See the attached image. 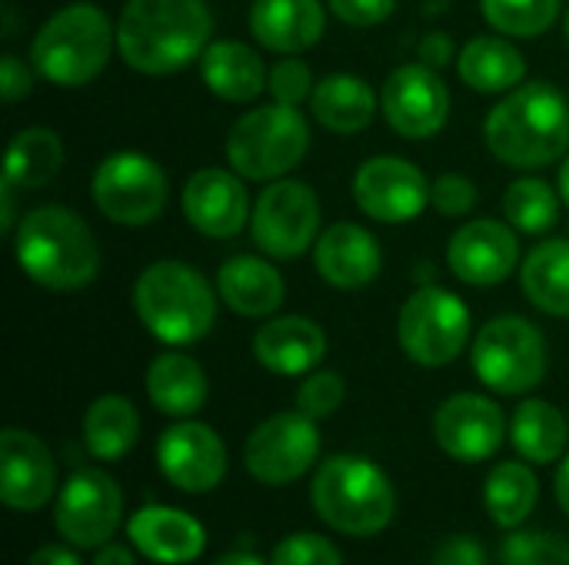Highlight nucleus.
<instances>
[{
	"label": "nucleus",
	"instance_id": "f257e3e1",
	"mask_svg": "<svg viewBox=\"0 0 569 565\" xmlns=\"http://www.w3.org/2000/svg\"><path fill=\"white\" fill-rule=\"evenodd\" d=\"M207 0H127L117 17L120 60L147 77L190 67L213 43Z\"/></svg>",
	"mask_w": 569,
	"mask_h": 565
},
{
	"label": "nucleus",
	"instance_id": "f03ea898",
	"mask_svg": "<svg viewBox=\"0 0 569 565\" xmlns=\"http://www.w3.org/2000/svg\"><path fill=\"white\" fill-rule=\"evenodd\" d=\"M490 153L513 170H540L569 153V100L550 80H530L503 93L483 120Z\"/></svg>",
	"mask_w": 569,
	"mask_h": 565
},
{
	"label": "nucleus",
	"instance_id": "7ed1b4c3",
	"mask_svg": "<svg viewBox=\"0 0 569 565\" xmlns=\"http://www.w3.org/2000/svg\"><path fill=\"white\" fill-rule=\"evenodd\" d=\"M13 256L27 280L50 293H73L100 273V243L90 223L60 203L23 213L13 226Z\"/></svg>",
	"mask_w": 569,
	"mask_h": 565
},
{
	"label": "nucleus",
	"instance_id": "20e7f679",
	"mask_svg": "<svg viewBox=\"0 0 569 565\" xmlns=\"http://www.w3.org/2000/svg\"><path fill=\"white\" fill-rule=\"evenodd\" d=\"M220 293L183 260H157L140 270L133 283V310L147 333L167 346H190L217 323Z\"/></svg>",
	"mask_w": 569,
	"mask_h": 565
},
{
	"label": "nucleus",
	"instance_id": "39448f33",
	"mask_svg": "<svg viewBox=\"0 0 569 565\" xmlns=\"http://www.w3.org/2000/svg\"><path fill=\"white\" fill-rule=\"evenodd\" d=\"M117 50V23L103 7L80 0L50 13L30 40V67L53 87L93 83Z\"/></svg>",
	"mask_w": 569,
	"mask_h": 565
},
{
	"label": "nucleus",
	"instance_id": "423d86ee",
	"mask_svg": "<svg viewBox=\"0 0 569 565\" xmlns=\"http://www.w3.org/2000/svg\"><path fill=\"white\" fill-rule=\"evenodd\" d=\"M313 513L343 536H377L397 516V490L390 476L363 456H330L310 483Z\"/></svg>",
	"mask_w": 569,
	"mask_h": 565
},
{
	"label": "nucleus",
	"instance_id": "0eeeda50",
	"mask_svg": "<svg viewBox=\"0 0 569 565\" xmlns=\"http://www.w3.org/2000/svg\"><path fill=\"white\" fill-rule=\"evenodd\" d=\"M227 163L243 180L273 183L290 176L310 150V123L300 107L263 103L247 110L227 133Z\"/></svg>",
	"mask_w": 569,
	"mask_h": 565
},
{
	"label": "nucleus",
	"instance_id": "6e6552de",
	"mask_svg": "<svg viewBox=\"0 0 569 565\" xmlns=\"http://www.w3.org/2000/svg\"><path fill=\"white\" fill-rule=\"evenodd\" d=\"M470 363L487 390L500 396H523L547 376V336L527 316H493L473 336Z\"/></svg>",
	"mask_w": 569,
	"mask_h": 565
},
{
	"label": "nucleus",
	"instance_id": "1a4fd4ad",
	"mask_svg": "<svg viewBox=\"0 0 569 565\" xmlns=\"http://www.w3.org/2000/svg\"><path fill=\"white\" fill-rule=\"evenodd\" d=\"M470 333H473L470 306L457 293L433 283L413 290L397 316L400 350L417 366L427 370L450 366L467 350Z\"/></svg>",
	"mask_w": 569,
	"mask_h": 565
},
{
	"label": "nucleus",
	"instance_id": "9d476101",
	"mask_svg": "<svg viewBox=\"0 0 569 565\" xmlns=\"http://www.w3.org/2000/svg\"><path fill=\"white\" fill-rule=\"evenodd\" d=\"M90 196L100 216L117 226H150L170 200V180L163 167L137 150L110 153L97 163Z\"/></svg>",
	"mask_w": 569,
	"mask_h": 565
},
{
	"label": "nucleus",
	"instance_id": "9b49d317",
	"mask_svg": "<svg viewBox=\"0 0 569 565\" xmlns=\"http://www.w3.org/2000/svg\"><path fill=\"white\" fill-rule=\"evenodd\" d=\"M320 200L310 183L283 176L267 183L253 200L250 233L260 253L270 260H297L313 250L320 236Z\"/></svg>",
	"mask_w": 569,
	"mask_h": 565
},
{
	"label": "nucleus",
	"instance_id": "f8f14e48",
	"mask_svg": "<svg viewBox=\"0 0 569 565\" xmlns=\"http://www.w3.org/2000/svg\"><path fill=\"white\" fill-rule=\"evenodd\" d=\"M120 519H123V493L117 480L90 466L73 470L53 506L57 533L73 549H100L117 533Z\"/></svg>",
	"mask_w": 569,
	"mask_h": 565
},
{
	"label": "nucleus",
	"instance_id": "ddd939ff",
	"mask_svg": "<svg viewBox=\"0 0 569 565\" xmlns=\"http://www.w3.org/2000/svg\"><path fill=\"white\" fill-rule=\"evenodd\" d=\"M317 456H320L317 420L303 416L300 410L263 420L243 446L247 473L263 486H287L300 480L307 470H313Z\"/></svg>",
	"mask_w": 569,
	"mask_h": 565
},
{
	"label": "nucleus",
	"instance_id": "4468645a",
	"mask_svg": "<svg viewBox=\"0 0 569 565\" xmlns=\"http://www.w3.org/2000/svg\"><path fill=\"white\" fill-rule=\"evenodd\" d=\"M380 113L393 133L407 140H430L450 120V90L440 70L427 63H400L380 90Z\"/></svg>",
	"mask_w": 569,
	"mask_h": 565
},
{
	"label": "nucleus",
	"instance_id": "2eb2a0df",
	"mask_svg": "<svg viewBox=\"0 0 569 565\" xmlns=\"http://www.w3.org/2000/svg\"><path fill=\"white\" fill-rule=\"evenodd\" d=\"M353 200L373 223H413L430 203V180L403 157H370L353 173Z\"/></svg>",
	"mask_w": 569,
	"mask_h": 565
},
{
	"label": "nucleus",
	"instance_id": "dca6fc26",
	"mask_svg": "<svg viewBox=\"0 0 569 565\" xmlns=\"http://www.w3.org/2000/svg\"><path fill=\"white\" fill-rule=\"evenodd\" d=\"M157 466L180 493H210L227 476V446L207 423L180 420L157 440Z\"/></svg>",
	"mask_w": 569,
	"mask_h": 565
},
{
	"label": "nucleus",
	"instance_id": "f3484780",
	"mask_svg": "<svg viewBox=\"0 0 569 565\" xmlns=\"http://www.w3.org/2000/svg\"><path fill=\"white\" fill-rule=\"evenodd\" d=\"M437 446L460 463H483L500 453L507 440L503 410L480 393H457L440 403L433 416Z\"/></svg>",
	"mask_w": 569,
	"mask_h": 565
},
{
	"label": "nucleus",
	"instance_id": "a211bd4d",
	"mask_svg": "<svg viewBox=\"0 0 569 565\" xmlns=\"http://www.w3.org/2000/svg\"><path fill=\"white\" fill-rule=\"evenodd\" d=\"M187 223L207 240H233L253 213L243 176L223 167H203L190 173L180 193Z\"/></svg>",
	"mask_w": 569,
	"mask_h": 565
},
{
	"label": "nucleus",
	"instance_id": "6ab92c4d",
	"mask_svg": "<svg viewBox=\"0 0 569 565\" xmlns=\"http://www.w3.org/2000/svg\"><path fill=\"white\" fill-rule=\"evenodd\" d=\"M520 263V240L507 220H467L447 243V266L467 286H497Z\"/></svg>",
	"mask_w": 569,
	"mask_h": 565
},
{
	"label": "nucleus",
	"instance_id": "aec40b11",
	"mask_svg": "<svg viewBox=\"0 0 569 565\" xmlns=\"http://www.w3.org/2000/svg\"><path fill=\"white\" fill-rule=\"evenodd\" d=\"M57 463L40 436L20 426L0 433V500L7 509L37 513L53 500Z\"/></svg>",
	"mask_w": 569,
	"mask_h": 565
},
{
	"label": "nucleus",
	"instance_id": "412c9836",
	"mask_svg": "<svg viewBox=\"0 0 569 565\" xmlns=\"http://www.w3.org/2000/svg\"><path fill=\"white\" fill-rule=\"evenodd\" d=\"M313 270L333 290H363L383 270L380 240L360 223H333L313 243Z\"/></svg>",
	"mask_w": 569,
	"mask_h": 565
},
{
	"label": "nucleus",
	"instance_id": "4be33fe9",
	"mask_svg": "<svg viewBox=\"0 0 569 565\" xmlns=\"http://www.w3.org/2000/svg\"><path fill=\"white\" fill-rule=\"evenodd\" d=\"M253 356L273 376H307L327 356V333L310 316H270L253 333Z\"/></svg>",
	"mask_w": 569,
	"mask_h": 565
},
{
	"label": "nucleus",
	"instance_id": "5701e85b",
	"mask_svg": "<svg viewBox=\"0 0 569 565\" xmlns=\"http://www.w3.org/2000/svg\"><path fill=\"white\" fill-rule=\"evenodd\" d=\"M127 536L140 556L160 565H187L203 556V526L173 506H143L127 523Z\"/></svg>",
	"mask_w": 569,
	"mask_h": 565
},
{
	"label": "nucleus",
	"instance_id": "b1692460",
	"mask_svg": "<svg viewBox=\"0 0 569 565\" xmlns=\"http://www.w3.org/2000/svg\"><path fill=\"white\" fill-rule=\"evenodd\" d=\"M327 10L320 0H253L250 3V33L263 50L273 53H303L323 40Z\"/></svg>",
	"mask_w": 569,
	"mask_h": 565
},
{
	"label": "nucleus",
	"instance_id": "393cba45",
	"mask_svg": "<svg viewBox=\"0 0 569 565\" xmlns=\"http://www.w3.org/2000/svg\"><path fill=\"white\" fill-rule=\"evenodd\" d=\"M217 293L237 316L270 320L287 296V283L270 260L240 253L217 270Z\"/></svg>",
	"mask_w": 569,
	"mask_h": 565
},
{
	"label": "nucleus",
	"instance_id": "a878e982",
	"mask_svg": "<svg viewBox=\"0 0 569 565\" xmlns=\"http://www.w3.org/2000/svg\"><path fill=\"white\" fill-rule=\"evenodd\" d=\"M203 87L227 103H253L270 80L263 57L240 40H213L200 57Z\"/></svg>",
	"mask_w": 569,
	"mask_h": 565
},
{
	"label": "nucleus",
	"instance_id": "bb28decb",
	"mask_svg": "<svg viewBox=\"0 0 569 565\" xmlns=\"http://www.w3.org/2000/svg\"><path fill=\"white\" fill-rule=\"evenodd\" d=\"M377 110H380V97L357 73H327L323 80H317L310 97L313 120L337 137L363 133L373 123Z\"/></svg>",
	"mask_w": 569,
	"mask_h": 565
},
{
	"label": "nucleus",
	"instance_id": "cd10ccee",
	"mask_svg": "<svg viewBox=\"0 0 569 565\" xmlns=\"http://www.w3.org/2000/svg\"><path fill=\"white\" fill-rule=\"evenodd\" d=\"M147 396H150L153 410H160L163 416L190 420L193 413H200L207 406L210 380L193 356L170 350V353H160L150 360Z\"/></svg>",
	"mask_w": 569,
	"mask_h": 565
},
{
	"label": "nucleus",
	"instance_id": "c85d7f7f",
	"mask_svg": "<svg viewBox=\"0 0 569 565\" xmlns=\"http://www.w3.org/2000/svg\"><path fill=\"white\" fill-rule=\"evenodd\" d=\"M460 80L477 93H510L527 80V57L503 33H480L457 53Z\"/></svg>",
	"mask_w": 569,
	"mask_h": 565
},
{
	"label": "nucleus",
	"instance_id": "c756f323",
	"mask_svg": "<svg viewBox=\"0 0 569 565\" xmlns=\"http://www.w3.org/2000/svg\"><path fill=\"white\" fill-rule=\"evenodd\" d=\"M523 296L547 316L569 320V240H543L520 263Z\"/></svg>",
	"mask_w": 569,
	"mask_h": 565
},
{
	"label": "nucleus",
	"instance_id": "7c9ffc66",
	"mask_svg": "<svg viewBox=\"0 0 569 565\" xmlns=\"http://www.w3.org/2000/svg\"><path fill=\"white\" fill-rule=\"evenodd\" d=\"M140 440V416L137 406L120 393L97 396L83 413V446L100 463L123 460Z\"/></svg>",
	"mask_w": 569,
	"mask_h": 565
},
{
	"label": "nucleus",
	"instance_id": "2f4dec72",
	"mask_svg": "<svg viewBox=\"0 0 569 565\" xmlns=\"http://www.w3.org/2000/svg\"><path fill=\"white\" fill-rule=\"evenodd\" d=\"M63 170V140L50 127H27L20 130L3 157V180L20 190L33 193L53 183V176Z\"/></svg>",
	"mask_w": 569,
	"mask_h": 565
},
{
	"label": "nucleus",
	"instance_id": "473e14b6",
	"mask_svg": "<svg viewBox=\"0 0 569 565\" xmlns=\"http://www.w3.org/2000/svg\"><path fill=\"white\" fill-rule=\"evenodd\" d=\"M510 443L527 463L550 466L567 453V416L547 400H523L510 420Z\"/></svg>",
	"mask_w": 569,
	"mask_h": 565
},
{
	"label": "nucleus",
	"instance_id": "72a5a7b5",
	"mask_svg": "<svg viewBox=\"0 0 569 565\" xmlns=\"http://www.w3.org/2000/svg\"><path fill=\"white\" fill-rule=\"evenodd\" d=\"M540 500V483L527 463H500L483 483V506L503 529H517L530 519Z\"/></svg>",
	"mask_w": 569,
	"mask_h": 565
},
{
	"label": "nucleus",
	"instance_id": "f704fd0d",
	"mask_svg": "<svg viewBox=\"0 0 569 565\" xmlns=\"http://www.w3.org/2000/svg\"><path fill=\"white\" fill-rule=\"evenodd\" d=\"M560 193L540 176H520L503 193V216L517 233H547L560 220Z\"/></svg>",
	"mask_w": 569,
	"mask_h": 565
},
{
	"label": "nucleus",
	"instance_id": "c9c22d12",
	"mask_svg": "<svg viewBox=\"0 0 569 565\" xmlns=\"http://www.w3.org/2000/svg\"><path fill=\"white\" fill-rule=\"evenodd\" d=\"M560 3L563 0H480V10L497 33L510 40H533L557 23Z\"/></svg>",
	"mask_w": 569,
	"mask_h": 565
},
{
	"label": "nucleus",
	"instance_id": "e433bc0d",
	"mask_svg": "<svg viewBox=\"0 0 569 565\" xmlns=\"http://www.w3.org/2000/svg\"><path fill=\"white\" fill-rule=\"evenodd\" d=\"M503 565H569V539L557 533L520 529L503 539L500 546Z\"/></svg>",
	"mask_w": 569,
	"mask_h": 565
},
{
	"label": "nucleus",
	"instance_id": "4c0bfd02",
	"mask_svg": "<svg viewBox=\"0 0 569 565\" xmlns=\"http://www.w3.org/2000/svg\"><path fill=\"white\" fill-rule=\"evenodd\" d=\"M343 400H347V383L333 370H313V373H307V380L297 390V410L303 416L317 420V423L327 420V416H333L343 406Z\"/></svg>",
	"mask_w": 569,
	"mask_h": 565
},
{
	"label": "nucleus",
	"instance_id": "58836bf2",
	"mask_svg": "<svg viewBox=\"0 0 569 565\" xmlns=\"http://www.w3.org/2000/svg\"><path fill=\"white\" fill-rule=\"evenodd\" d=\"M313 70L307 60H300L297 53L277 60L270 67V80H267V90L277 103H287V107H300V103H310L313 97Z\"/></svg>",
	"mask_w": 569,
	"mask_h": 565
},
{
	"label": "nucleus",
	"instance_id": "ea45409f",
	"mask_svg": "<svg viewBox=\"0 0 569 565\" xmlns=\"http://www.w3.org/2000/svg\"><path fill=\"white\" fill-rule=\"evenodd\" d=\"M270 565H343V556L330 539L317 533H297L273 546Z\"/></svg>",
	"mask_w": 569,
	"mask_h": 565
},
{
	"label": "nucleus",
	"instance_id": "a19ab883",
	"mask_svg": "<svg viewBox=\"0 0 569 565\" xmlns=\"http://www.w3.org/2000/svg\"><path fill=\"white\" fill-rule=\"evenodd\" d=\"M430 206L447 220H463L477 210V183L463 173H440L430 183Z\"/></svg>",
	"mask_w": 569,
	"mask_h": 565
},
{
	"label": "nucleus",
	"instance_id": "79ce46f5",
	"mask_svg": "<svg viewBox=\"0 0 569 565\" xmlns=\"http://www.w3.org/2000/svg\"><path fill=\"white\" fill-rule=\"evenodd\" d=\"M327 7L347 27L363 30V27H377V23L390 20L393 10H397V0H327Z\"/></svg>",
	"mask_w": 569,
	"mask_h": 565
},
{
	"label": "nucleus",
	"instance_id": "37998d69",
	"mask_svg": "<svg viewBox=\"0 0 569 565\" xmlns=\"http://www.w3.org/2000/svg\"><path fill=\"white\" fill-rule=\"evenodd\" d=\"M33 73L37 70H30L17 53H3V60H0V97L7 103L23 100L33 90Z\"/></svg>",
	"mask_w": 569,
	"mask_h": 565
},
{
	"label": "nucleus",
	"instance_id": "c03bdc74",
	"mask_svg": "<svg viewBox=\"0 0 569 565\" xmlns=\"http://www.w3.org/2000/svg\"><path fill=\"white\" fill-rule=\"evenodd\" d=\"M430 565H490L487 563V549L483 543H477L473 536H450L437 546Z\"/></svg>",
	"mask_w": 569,
	"mask_h": 565
},
{
	"label": "nucleus",
	"instance_id": "a18cd8bd",
	"mask_svg": "<svg viewBox=\"0 0 569 565\" xmlns=\"http://www.w3.org/2000/svg\"><path fill=\"white\" fill-rule=\"evenodd\" d=\"M417 53H420V63H427V67H433V70H443L447 63H453V57H457V50H453V40L447 37V33H427L423 40H420V47H417Z\"/></svg>",
	"mask_w": 569,
	"mask_h": 565
},
{
	"label": "nucleus",
	"instance_id": "49530a36",
	"mask_svg": "<svg viewBox=\"0 0 569 565\" xmlns=\"http://www.w3.org/2000/svg\"><path fill=\"white\" fill-rule=\"evenodd\" d=\"M27 565H83L80 563V556L73 553V549H67V546H40Z\"/></svg>",
	"mask_w": 569,
	"mask_h": 565
},
{
	"label": "nucleus",
	"instance_id": "de8ad7c7",
	"mask_svg": "<svg viewBox=\"0 0 569 565\" xmlns=\"http://www.w3.org/2000/svg\"><path fill=\"white\" fill-rule=\"evenodd\" d=\"M93 565H137V559H133V553H130L127 546H120V543H107V546H100V549H97Z\"/></svg>",
	"mask_w": 569,
	"mask_h": 565
},
{
	"label": "nucleus",
	"instance_id": "09e8293b",
	"mask_svg": "<svg viewBox=\"0 0 569 565\" xmlns=\"http://www.w3.org/2000/svg\"><path fill=\"white\" fill-rule=\"evenodd\" d=\"M13 193H20V190H13L7 180H3V190H0V230L3 233H13Z\"/></svg>",
	"mask_w": 569,
	"mask_h": 565
},
{
	"label": "nucleus",
	"instance_id": "8fccbe9b",
	"mask_svg": "<svg viewBox=\"0 0 569 565\" xmlns=\"http://www.w3.org/2000/svg\"><path fill=\"white\" fill-rule=\"evenodd\" d=\"M557 503H560V509L569 516V456L563 460V466H560V473H557Z\"/></svg>",
	"mask_w": 569,
	"mask_h": 565
},
{
	"label": "nucleus",
	"instance_id": "3c124183",
	"mask_svg": "<svg viewBox=\"0 0 569 565\" xmlns=\"http://www.w3.org/2000/svg\"><path fill=\"white\" fill-rule=\"evenodd\" d=\"M213 565H267L260 556H253V553H247V549H233V553H227V556H220Z\"/></svg>",
	"mask_w": 569,
	"mask_h": 565
},
{
	"label": "nucleus",
	"instance_id": "603ef678",
	"mask_svg": "<svg viewBox=\"0 0 569 565\" xmlns=\"http://www.w3.org/2000/svg\"><path fill=\"white\" fill-rule=\"evenodd\" d=\"M557 186H560V200H563V206L569 210V153L563 157V163H560V180H557Z\"/></svg>",
	"mask_w": 569,
	"mask_h": 565
},
{
	"label": "nucleus",
	"instance_id": "864d4df0",
	"mask_svg": "<svg viewBox=\"0 0 569 565\" xmlns=\"http://www.w3.org/2000/svg\"><path fill=\"white\" fill-rule=\"evenodd\" d=\"M563 33H567V43H569V7H567V13H563Z\"/></svg>",
	"mask_w": 569,
	"mask_h": 565
}]
</instances>
